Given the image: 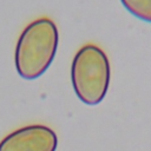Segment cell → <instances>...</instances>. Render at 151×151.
<instances>
[{"mask_svg":"<svg viewBox=\"0 0 151 151\" xmlns=\"http://www.w3.org/2000/svg\"><path fill=\"white\" fill-rule=\"evenodd\" d=\"M58 42L59 32L52 19L42 17L29 22L15 45L14 63L19 76L27 80L42 76L55 57Z\"/></svg>","mask_w":151,"mask_h":151,"instance_id":"1","label":"cell"},{"mask_svg":"<svg viewBox=\"0 0 151 151\" xmlns=\"http://www.w3.org/2000/svg\"><path fill=\"white\" fill-rule=\"evenodd\" d=\"M111 66L106 53L94 44L83 45L73 57L71 80L77 97L86 105H97L106 96Z\"/></svg>","mask_w":151,"mask_h":151,"instance_id":"2","label":"cell"},{"mask_svg":"<svg viewBox=\"0 0 151 151\" xmlns=\"http://www.w3.org/2000/svg\"><path fill=\"white\" fill-rule=\"evenodd\" d=\"M57 146L55 132L41 124L14 130L0 142V151H55Z\"/></svg>","mask_w":151,"mask_h":151,"instance_id":"3","label":"cell"},{"mask_svg":"<svg viewBox=\"0 0 151 151\" xmlns=\"http://www.w3.org/2000/svg\"><path fill=\"white\" fill-rule=\"evenodd\" d=\"M120 2L132 15L151 22V0H120Z\"/></svg>","mask_w":151,"mask_h":151,"instance_id":"4","label":"cell"}]
</instances>
